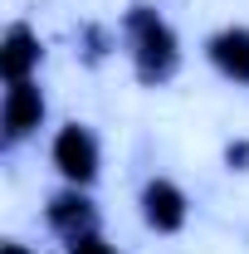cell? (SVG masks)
<instances>
[{"label":"cell","mask_w":249,"mask_h":254,"mask_svg":"<svg viewBox=\"0 0 249 254\" xmlns=\"http://www.w3.org/2000/svg\"><path fill=\"white\" fill-rule=\"evenodd\" d=\"M225 157H230V166H240V171H245V166H249V142H230V152H225Z\"/></svg>","instance_id":"9"},{"label":"cell","mask_w":249,"mask_h":254,"mask_svg":"<svg viewBox=\"0 0 249 254\" xmlns=\"http://www.w3.org/2000/svg\"><path fill=\"white\" fill-rule=\"evenodd\" d=\"M39 39H34L30 25H10L5 30V49H0V73H5V83H25L34 68H39Z\"/></svg>","instance_id":"5"},{"label":"cell","mask_w":249,"mask_h":254,"mask_svg":"<svg viewBox=\"0 0 249 254\" xmlns=\"http://www.w3.org/2000/svg\"><path fill=\"white\" fill-rule=\"evenodd\" d=\"M39 123H44V93L34 88L30 78H25V83H10V93H5V137L20 142V137H30Z\"/></svg>","instance_id":"4"},{"label":"cell","mask_w":249,"mask_h":254,"mask_svg":"<svg viewBox=\"0 0 249 254\" xmlns=\"http://www.w3.org/2000/svg\"><path fill=\"white\" fill-rule=\"evenodd\" d=\"M68 254H118V250L98 235H78V240H68Z\"/></svg>","instance_id":"8"},{"label":"cell","mask_w":249,"mask_h":254,"mask_svg":"<svg viewBox=\"0 0 249 254\" xmlns=\"http://www.w3.org/2000/svg\"><path fill=\"white\" fill-rule=\"evenodd\" d=\"M54 166H59L73 186H88L98 176V142H93V132L83 123H68L54 137Z\"/></svg>","instance_id":"2"},{"label":"cell","mask_w":249,"mask_h":254,"mask_svg":"<svg viewBox=\"0 0 249 254\" xmlns=\"http://www.w3.org/2000/svg\"><path fill=\"white\" fill-rule=\"evenodd\" d=\"M127 30H132V59H137V78L142 83H161V78L176 73V59H181L176 54V34L156 10L137 5L127 15Z\"/></svg>","instance_id":"1"},{"label":"cell","mask_w":249,"mask_h":254,"mask_svg":"<svg viewBox=\"0 0 249 254\" xmlns=\"http://www.w3.org/2000/svg\"><path fill=\"white\" fill-rule=\"evenodd\" d=\"M210 59L225 78H235V83H249V30H220L210 44Z\"/></svg>","instance_id":"7"},{"label":"cell","mask_w":249,"mask_h":254,"mask_svg":"<svg viewBox=\"0 0 249 254\" xmlns=\"http://www.w3.org/2000/svg\"><path fill=\"white\" fill-rule=\"evenodd\" d=\"M93 205H88V195H78V186L73 190H59L54 200H49V225L59 230L63 240H78V235H93Z\"/></svg>","instance_id":"6"},{"label":"cell","mask_w":249,"mask_h":254,"mask_svg":"<svg viewBox=\"0 0 249 254\" xmlns=\"http://www.w3.org/2000/svg\"><path fill=\"white\" fill-rule=\"evenodd\" d=\"M0 254H30V250H25L20 240H5V245H0Z\"/></svg>","instance_id":"10"},{"label":"cell","mask_w":249,"mask_h":254,"mask_svg":"<svg viewBox=\"0 0 249 254\" xmlns=\"http://www.w3.org/2000/svg\"><path fill=\"white\" fill-rule=\"evenodd\" d=\"M142 215H147V225H152L156 235L181 230L186 225V195H181V186L166 181V176L147 181V190H142Z\"/></svg>","instance_id":"3"}]
</instances>
